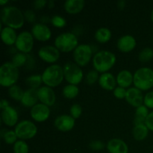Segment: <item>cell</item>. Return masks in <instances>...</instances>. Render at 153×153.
Returning a JSON list of instances; mask_svg holds the SVG:
<instances>
[{
  "label": "cell",
  "mask_w": 153,
  "mask_h": 153,
  "mask_svg": "<svg viewBox=\"0 0 153 153\" xmlns=\"http://www.w3.org/2000/svg\"><path fill=\"white\" fill-rule=\"evenodd\" d=\"M29 148L28 144L24 140H17L13 144V152L14 153H28Z\"/></svg>",
  "instance_id": "34"
},
{
  "label": "cell",
  "mask_w": 153,
  "mask_h": 153,
  "mask_svg": "<svg viewBox=\"0 0 153 153\" xmlns=\"http://www.w3.org/2000/svg\"><path fill=\"white\" fill-rule=\"evenodd\" d=\"M82 113V108L80 105L74 104L70 108V116L73 117L74 119H78L80 117Z\"/></svg>",
  "instance_id": "37"
},
{
  "label": "cell",
  "mask_w": 153,
  "mask_h": 153,
  "mask_svg": "<svg viewBox=\"0 0 153 153\" xmlns=\"http://www.w3.org/2000/svg\"><path fill=\"white\" fill-rule=\"evenodd\" d=\"M24 16H25V19H26L29 22H34L35 21V13L31 10H27L24 13Z\"/></svg>",
  "instance_id": "41"
},
{
  "label": "cell",
  "mask_w": 153,
  "mask_h": 153,
  "mask_svg": "<svg viewBox=\"0 0 153 153\" xmlns=\"http://www.w3.org/2000/svg\"><path fill=\"white\" fill-rule=\"evenodd\" d=\"M126 5V2L125 1H118V7L120 9H123Z\"/></svg>",
  "instance_id": "45"
},
{
  "label": "cell",
  "mask_w": 153,
  "mask_h": 153,
  "mask_svg": "<svg viewBox=\"0 0 153 153\" xmlns=\"http://www.w3.org/2000/svg\"><path fill=\"white\" fill-rule=\"evenodd\" d=\"M24 92L25 91H22V88L18 85H13V86L10 87L8 90V93L10 97L13 100H16V101H20L22 100V97H23Z\"/></svg>",
  "instance_id": "30"
},
{
  "label": "cell",
  "mask_w": 153,
  "mask_h": 153,
  "mask_svg": "<svg viewBox=\"0 0 153 153\" xmlns=\"http://www.w3.org/2000/svg\"><path fill=\"white\" fill-rule=\"evenodd\" d=\"M92 53V49L89 45H79L73 52L75 62L79 67H85L91 61Z\"/></svg>",
  "instance_id": "9"
},
{
  "label": "cell",
  "mask_w": 153,
  "mask_h": 153,
  "mask_svg": "<svg viewBox=\"0 0 153 153\" xmlns=\"http://www.w3.org/2000/svg\"><path fill=\"white\" fill-rule=\"evenodd\" d=\"M79 88L76 85H66L63 89V95L65 98L74 99L79 94Z\"/></svg>",
  "instance_id": "28"
},
{
  "label": "cell",
  "mask_w": 153,
  "mask_h": 153,
  "mask_svg": "<svg viewBox=\"0 0 153 153\" xmlns=\"http://www.w3.org/2000/svg\"><path fill=\"white\" fill-rule=\"evenodd\" d=\"M38 55L42 61L52 64L59 59L60 51L55 46H45L39 49Z\"/></svg>",
  "instance_id": "11"
},
{
  "label": "cell",
  "mask_w": 153,
  "mask_h": 153,
  "mask_svg": "<svg viewBox=\"0 0 153 153\" xmlns=\"http://www.w3.org/2000/svg\"><path fill=\"white\" fill-rule=\"evenodd\" d=\"M134 81V76L128 70H124L120 72L117 76V83L121 88H128Z\"/></svg>",
  "instance_id": "24"
},
{
  "label": "cell",
  "mask_w": 153,
  "mask_h": 153,
  "mask_svg": "<svg viewBox=\"0 0 153 153\" xmlns=\"http://www.w3.org/2000/svg\"><path fill=\"white\" fill-rule=\"evenodd\" d=\"M137 42L133 36L126 34L122 36L117 41V48L123 52H129L135 48Z\"/></svg>",
  "instance_id": "18"
},
{
  "label": "cell",
  "mask_w": 153,
  "mask_h": 153,
  "mask_svg": "<svg viewBox=\"0 0 153 153\" xmlns=\"http://www.w3.org/2000/svg\"><path fill=\"white\" fill-rule=\"evenodd\" d=\"M99 84L102 88L106 91L114 90L117 85V79L110 73H102L99 79Z\"/></svg>",
  "instance_id": "21"
},
{
  "label": "cell",
  "mask_w": 153,
  "mask_h": 153,
  "mask_svg": "<svg viewBox=\"0 0 153 153\" xmlns=\"http://www.w3.org/2000/svg\"><path fill=\"white\" fill-rule=\"evenodd\" d=\"M126 100L128 104L134 107L138 108L143 105L144 98L140 90L137 89V88H131L127 90Z\"/></svg>",
  "instance_id": "16"
},
{
  "label": "cell",
  "mask_w": 153,
  "mask_h": 153,
  "mask_svg": "<svg viewBox=\"0 0 153 153\" xmlns=\"http://www.w3.org/2000/svg\"><path fill=\"white\" fill-rule=\"evenodd\" d=\"M51 22L54 26L57 27V28H63V27L65 26L66 23H67L65 19L62 16H58V15L52 16V19H51Z\"/></svg>",
  "instance_id": "35"
},
{
  "label": "cell",
  "mask_w": 153,
  "mask_h": 153,
  "mask_svg": "<svg viewBox=\"0 0 153 153\" xmlns=\"http://www.w3.org/2000/svg\"><path fill=\"white\" fill-rule=\"evenodd\" d=\"M85 4L84 0H67L64 2V7L70 14H77L83 10Z\"/></svg>",
  "instance_id": "22"
},
{
  "label": "cell",
  "mask_w": 153,
  "mask_h": 153,
  "mask_svg": "<svg viewBox=\"0 0 153 153\" xmlns=\"http://www.w3.org/2000/svg\"><path fill=\"white\" fill-rule=\"evenodd\" d=\"M9 105V102L7 101L6 100H1V102H0V108H1V110H3V109L6 108H7Z\"/></svg>",
  "instance_id": "44"
},
{
  "label": "cell",
  "mask_w": 153,
  "mask_h": 153,
  "mask_svg": "<svg viewBox=\"0 0 153 153\" xmlns=\"http://www.w3.org/2000/svg\"><path fill=\"white\" fill-rule=\"evenodd\" d=\"M64 79V69L58 64H53L48 67L42 74L43 82L49 88L58 86Z\"/></svg>",
  "instance_id": "3"
},
{
  "label": "cell",
  "mask_w": 153,
  "mask_h": 153,
  "mask_svg": "<svg viewBox=\"0 0 153 153\" xmlns=\"http://www.w3.org/2000/svg\"><path fill=\"white\" fill-rule=\"evenodd\" d=\"M55 126L59 131L67 132L73 128L75 126V119L70 115H60L55 119Z\"/></svg>",
  "instance_id": "15"
},
{
  "label": "cell",
  "mask_w": 153,
  "mask_h": 153,
  "mask_svg": "<svg viewBox=\"0 0 153 153\" xmlns=\"http://www.w3.org/2000/svg\"><path fill=\"white\" fill-rule=\"evenodd\" d=\"M1 121L9 127L17 125L18 113L16 110L11 106H8L6 108L1 110Z\"/></svg>",
  "instance_id": "17"
},
{
  "label": "cell",
  "mask_w": 153,
  "mask_h": 153,
  "mask_svg": "<svg viewBox=\"0 0 153 153\" xmlns=\"http://www.w3.org/2000/svg\"><path fill=\"white\" fill-rule=\"evenodd\" d=\"M149 114V110L146 106L142 105L137 108L135 111V118H134L135 125L145 124V121H146Z\"/></svg>",
  "instance_id": "25"
},
{
  "label": "cell",
  "mask_w": 153,
  "mask_h": 153,
  "mask_svg": "<svg viewBox=\"0 0 153 153\" xmlns=\"http://www.w3.org/2000/svg\"><path fill=\"white\" fill-rule=\"evenodd\" d=\"M133 136L136 140H143L146 138L149 134V128L145 124L135 125L133 128Z\"/></svg>",
  "instance_id": "26"
},
{
  "label": "cell",
  "mask_w": 153,
  "mask_h": 153,
  "mask_svg": "<svg viewBox=\"0 0 153 153\" xmlns=\"http://www.w3.org/2000/svg\"><path fill=\"white\" fill-rule=\"evenodd\" d=\"M38 90L29 88L28 90L24 92L23 97L21 100V103L22 105L26 108H32L35 105H37L38 99Z\"/></svg>",
  "instance_id": "20"
},
{
  "label": "cell",
  "mask_w": 153,
  "mask_h": 153,
  "mask_svg": "<svg viewBox=\"0 0 153 153\" xmlns=\"http://www.w3.org/2000/svg\"><path fill=\"white\" fill-rule=\"evenodd\" d=\"M1 137L7 144H14L17 141L16 139L18 138L15 131L12 130L6 131L4 134H1Z\"/></svg>",
  "instance_id": "33"
},
{
  "label": "cell",
  "mask_w": 153,
  "mask_h": 153,
  "mask_svg": "<svg viewBox=\"0 0 153 153\" xmlns=\"http://www.w3.org/2000/svg\"><path fill=\"white\" fill-rule=\"evenodd\" d=\"M139 60L141 62H149L153 58V49L146 47L139 53Z\"/></svg>",
  "instance_id": "32"
},
{
  "label": "cell",
  "mask_w": 153,
  "mask_h": 153,
  "mask_svg": "<svg viewBox=\"0 0 153 153\" xmlns=\"http://www.w3.org/2000/svg\"><path fill=\"white\" fill-rule=\"evenodd\" d=\"M16 48L22 53H28L34 46V37L28 31H22L18 35L16 39Z\"/></svg>",
  "instance_id": "10"
},
{
  "label": "cell",
  "mask_w": 153,
  "mask_h": 153,
  "mask_svg": "<svg viewBox=\"0 0 153 153\" xmlns=\"http://www.w3.org/2000/svg\"><path fill=\"white\" fill-rule=\"evenodd\" d=\"M111 32L107 28H100L95 33V38L100 43H105L110 40Z\"/></svg>",
  "instance_id": "27"
},
{
  "label": "cell",
  "mask_w": 153,
  "mask_h": 153,
  "mask_svg": "<svg viewBox=\"0 0 153 153\" xmlns=\"http://www.w3.org/2000/svg\"><path fill=\"white\" fill-rule=\"evenodd\" d=\"M100 76H99L98 72L97 70H91L87 74L86 82L88 85H94L97 80H99Z\"/></svg>",
  "instance_id": "36"
},
{
  "label": "cell",
  "mask_w": 153,
  "mask_h": 153,
  "mask_svg": "<svg viewBox=\"0 0 153 153\" xmlns=\"http://www.w3.org/2000/svg\"><path fill=\"white\" fill-rule=\"evenodd\" d=\"M31 116L36 122H45L50 116V109L49 106L38 103L31 108Z\"/></svg>",
  "instance_id": "12"
},
{
  "label": "cell",
  "mask_w": 153,
  "mask_h": 153,
  "mask_svg": "<svg viewBox=\"0 0 153 153\" xmlns=\"http://www.w3.org/2000/svg\"><path fill=\"white\" fill-rule=\"evenodd\" d=\"M126 88H121V87H117L114 90V95L116 98L119 99V100H122V99L126 98Z\"/></svg>",
  "instance_id": "39"
},
{
  "label": "cell",
  "mask_w": 153,
  "mask_h": 153,
  "mask_svg": "<svg viewBox=\"0 0 153 153\" xmlns=\"http://www.w3.org/2000/svg\"><path fill=\"white\" fill-rule=\"evenodd\" d=\"M31 34L34 38L39 41H47L52 36V32L49 27L43 23H36L31 28Z\"/></svg>",
  "instance_id": "13"
},
{
  "label": "cell",
  "mask_w": 153,
  "mask_h": 153,
  "mask_svg": "<svg viewBox=\"0 0 153 153\" xmlns=\"http://www.w3.org/2000/svg\"><path fill=\"white\" fill-rule=\"evenodd\" d=\"M64 79L70 85H77L83 79V72L79 65L73 62H68L64 66Z\"/></svg>",
  "instance_id": "7"
},
{
  "label": "cell",
  "mask_w": 153,
  "mask_h": 153,
  "mask_svg": "<svg viewBox=\"0 0 153 153\" xmlns=\"http://www.w3.org/2000/svg\"><path fill=\"white\" fill-rule=\"evenodd\" d=\"M27 60H28L27 55L25 53L18 52V53L15 54L12 58V64L16 66L17 68H19V67H22L26 63Z\"/></svg>",
  "instance_id": "31"
},
{
  "label": "cell",
  "mask_w": 153,
  "mask_h": 153,
  "mask_svg": "<svg viewBox=\"0 0 153 153\" xmlns=\"http://www.w3.org/2000/svg\"><path fill=\"white\" fill-rule=\"evenodd\" d=\"M144 105L146 106L148 108L153 109V91L147 93L144 97V100H143Z\"/></svg>",
  "instance_id": "38"
},
{
  "label": "cell",
  "mask_w": 153,
  "mask_h": 153,
  "mask_svg": "<svg viewBox=\"0 0 153 153\" xmlns=\"http://www.w3.org/2000/svg\"><path fill=\"white\" fill-rule=\"evenodd\" d=\"M19 79V70L12 62H5L0 68V85L5 88L15 85Z\"/></svg>",
  "instance_id": "4"
},
{
  "label": "cell",
  "mask_w": 153,
  "mask_h": 153,
  "mask_svg": "<svg viewBox=\"0 0 153 153\" xmlns=\"http://www.w3.org/2000/svg\"><path fill=\"white\" fill-rule=\"evenodd\" d=\"M38 99L42 104L47 106H52L55 103L56 97L55 93L51 88L47 86L41 87L38 89Z\"/></svg>",
  "instance_id": "14"
},
{
  "label": "cell",
  "mask_w": 153,
  "mask_h": 153,
  "mask_svg": "<svg viewBox=\"0 0 153 153\" xmlns=\"http://www.w3.org/2000/svg\"><path fill=\"white\" fill-rule=\"evenodd\" d=\"M48 4L49 5V7H50V8H52V7H54V1H49V2H48Z\"/></svg>",
  "instance_id": "46"
},
{
  "label": "cell",
  "mask_w": 153,
  "mask_h": 153,
  "mask_svg": "<svg viewBox=\"0 0 153 153\" xmlns=\"http://www.w3.org/2000/svg\"><path fill=\"white\" fill-rule=\"evenodd\" d=\"M1 22L7 27L18 29L23 26L25 16L22 12L15 6H7L1 10Z\"/></svg>",
  "instance_id": "1"
},
{
  "label": "cell",
  "mask_w": 153,
  "mask_h": 153,
  "mask_svg": "<svg viewBox=\"0 0 153 153\" xmlns=\"http://www.w3.org/2000/svg\"><path fill=\"white\" fill-rule=\"evenodd\" d=\"M27 85L32 89H37L40 86L41 83L43 82L42 76L40 75H33L29 76L25 80Z\"/></svg>",
  "instance_id": "29"
},
{
  "label": "cell",
  "mask_w": 153,
  "mask_h": 153,
  "mask_svg": "<svg viewBox=\"0 0 153 153\" xmlns=\"http://www.w3.org/2000/svg\"><path fill=\"white\" fill-rule=\"evenodd\" d=\"M78 43L77 37L71 32L61 34L55 40V47L63 52H70L75 50L78 46Z\"/></svg>",
  "instance_id": "6"
},
{
  "label": "cell",
  "mask_w": 153,
  "mask_h": 153,
  "mask_svg": "<svg viewBox=\"0 0 153 153\" xmlns=\"http://www.w3.org/2000/svg\"><path fill=\"white\" fill-rule=\"evenodd\" d=\"M7 2H8V1H7V0H5V1H2V0H0V4H1V5H4V4H7Z\"/></svg>",
  "instance_id": "47"
},
{
  "label": "cell",
  "mask_w": 153,
  "mask_h": 153,
  "mask_svg": "<svg viewBox=\"0 0 153 153\" xmlns=\"http://www.w3.org/2000/svg\"><path fill=\"white\" fill-rule=\"evenodd\" d=\"M90 147L93 149V150L99 151L105 147V145L102 142L100 141V140H94L90 143Z\"/></svg>",
  "instance_id": "40"
},
{
  "label": "cell",
  "mask_w": 153,
  "mask_h": 153,
  "mask_svg": "<svg viewBox=\"0 0 153 153\" xmlns=\"http://www.w3.org/2000/svg\"><path fill=\"white\" fill-rule=\"evenodd\" d=\"M47 3V1L46 0H37V1H34V7L36 9H41L44 7Z\"/></svg>",
  "instance_id": "43"
},
{
  "label": "cell",
  "mask_w": 153,
  "mask_h": 153,
  "mask_svg": "<svg viewBox=\"0 0 153 153\" xmlns=\"http://www.w3.org/2000/svg\"><path fill=\"white\" fill-rule=\"evenodd\" d=\"M151 19H152V21L153 22V10H152V13H151Z\"/></svg>",
  "instance_id": "48"
},
{
  "label": "cell",
  "mask_w": 153,
  "mask_h": 153,
  "mask_svg": "<svg viewBox=\"0 0 153 153\" xmlns=\"http://www.w3.org/2000/svg\"><path fill=\"white\" fill-rule=\"evenodd\" d=\"M18 138L21 140L31 139L37 134V128L35 124L30 120H22L15 127L14 130Z\"/></svg>",
  "instance_id": "8"
},
{
  "label": "cell",
  "mask_w": 153,
  "mask_h": 153,
  "mask_svg": "<svg viewBox=\"0 0 153 153\" xmlns=\"http://www.w3.org/2000/svg\"><path fill=\"white\" fill-rule=\"evenodd\" d=\"M133 83L141 91L151 89L153 87V70L148 67L138 69L134 74Z\"/></svg>",
  "instance_id": "5"
},
{
  "label": "cell",
  "mask_w": 153,
  "mask_h": 153,
  "mask_svg": "<svg viewBox=\"0 0 153 153\" xmlns=\"http://www.w3.org/2000/svg\"><path fill=\"white\" fill-rule=\"evenodd\" d=\"M145 125L147 126L149 130L153 131V111L150 112L145 121Z\"/></svg>",
  "instance_id": "42"
},
{
  "label": "cell",
  "mask_w": 153,
  "mask_h": 153,
  "mask_svg": "<svg viewBox=\"0 0 153 153\" xmlns=\"http://www.w3.org/2000/svg\"><path fill=\"white\" fill-rule=\"evenodd\" d=\"M107 149L110 153H128V145L123 140L111 139L107 143Z\"/></svg>",
  "instance_id": "19"
},
{
  "label": "cell",
  "mask_w": 153,
  "mask_h": 153,
  "mask_svg": "<svg viewBox=\"0 0 153 153\" xmlns=\"http://www.w3.org/2000/svg\"><path fill=\"white\" fill-rule=\"evenodd\" d=\"M17 34L13 28L10 27H4L1 30V37L3 43L7 46L15 44L17 39Z\"/></svg>",
  "instance_id": "23"
},
{
  "label": "cell",
  "mask_w": 153,
  "mask_h": 153,
  "mask_svg": "<svg viewBox=\"0 0 153 153\" xmlns=\"http://www.w3.org/2000/svg\"><path fill=\"white\" fill-rule=\"evenodd\" d=\"M116 56L109 51H100L98 52L93 58V65L97 72L102 74L107 73L114 66L116 63Z\"/></svg>",
  "instance_id": "2"
}]
</instances>
